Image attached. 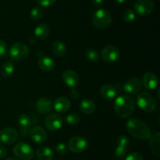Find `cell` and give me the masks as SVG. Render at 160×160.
<instances>
[{"label":"cell","mask_w":160,"mask_h":160,"mask_svg":"<svg viewBox=\"0 0 160 160\" xmlns=\"http://www.w3.org/2000/svg\"><path fill=\"white\" fill-rule=\"evenodd\" d=\"M127 130L132 136L138 140H148L151 136V130L146 122L138 118L130 119L127 122Z\"/></svg>","instance_id":"cell-1"},{"label":"cell","mask_w":160,"mask_h":160,"mask_svg":"<svg viewBox=\"0 0 160 160\" xmlns=\"http://www.w3.org/2000/svg\"><path fill=\"white\" fill-rule=\"evenodd\" d=\"M135 109V102L134 99L128 95L119 96L115 100L114 103V111L121 119H126L129 117Z\"/></svg>","instance_id":"cell-2"},{"label":"cell","mask_w":160,"mask_h":160,"mask_svg":"<svg viewBox=\"0 0 160 160\" xmlns=\"http://www.w3.org/2000/svg\"><path fill=\"white\" fill-rule=\"evenodd\" d=\"M112 22L110 13L104 9H99L95 11L92 17V24L98 29H103L109 26Z\"/></svg>","instance_id":"cell-3"},{"label":"cell","mask_w":160,"mask_h":160,"mask_svg":"<svg viewBox=\"0 0 160 160\" xmlns=\"http://www.w3.org/2000/svg\"><path fill=\"white\" fill-rule=\"evenodd\" d=\"M29 48L23 42H15L11 45L9 50V57L12 61H20L28 57L29 55Z\"/></svg>","instance_id":"cell-4"},{"label":"cell","mask_w":160,"mask_h":160,"mask_svg":"<svg viewBox=\"0 0 160 160\" xmlns=\"http://www.w3.org/2000/svg\"><path fill=\"white\" fill-rule=\"evenodd\" d=\"M137 104L145 112H152L156 108V101L154 97L146 92L141 93L137 97Z\"/></svg>","instance_id":"cell-5"},{"label":"cell","mask_w":160,"mask_h":160,"mask_svg":"<svg viewBox=\"0 0 160 160\" xmlns=\"http://www.w3.org/2000/svg\"><path fill=\"white\" fill-rule=\"evenodd\" d=\"M13 153L21 160H31L34 158V152L32 147L28 143L20 141L13 147Z\"/></svg>","instance_id":"cell-6"},{"label":"cell","mask_w":160,"mask_h":160,"mask_svg":"<svg viewBox=\"0 0 160 160\" xmlns=\"http://www.w3.org/2000/svg\"><path fill=\"white\" fill-rule=\"evenodd\" d=\"M154 3L152 0H138L134 4V10L142 17H146L154 10Z\"/></svg>","instance_id":"cell-7"},{"label":"cell","mask_w":160,"mask_h":160,"mask_svg":"<svg viewBox=\"0 0 160 160\" xmlns=\"http://www.w3.org/2000/svg\"><path fill=\"white\" fill-rule=\"evenodd\" d=\"M88 141L81 136H75L70 139L68 147L70 152L73 153H80L84 152L88 147Z\"/></svg>","instance_id":"cell-8"},{"label":"cell","mask_w":160,"mask_h":160,"mask_svg":"<svg viewBox=\"0 0 160 160\" xmlns=\"http://www.w3.org/2000/svg\"><path fill=\"white\" fill-rule=\"evenodd\" d=\"M101 56L106 62L113 63L118 61L120 56V53L116 46L108 45L102 50Z\"/></svg>","instance_id":"cell-9"},{"label":"cell","mask_w":160,"mask_h":160,"mask_svg":"<svg viewBox=\"0 0 160 160\" xmlns=\"http://www.w3.org/2000/svg\"><path fill=\"white\" fill-rule=\"evenodd\" d=\"M63 119L59 114H50L45 118V125L50 131H57L62 127Z\"/></svg>","instance_id":"cell-10"},{"label":"cell","mask_w":160,"mask_h":160,"mask_svg":"<svg viewBox=\"0 0 160 160\" xmlns=\"http://www.w3.org/2000/svg\"><path fill=\"white\" fill-rule=\"evenodd\" d=\"M18 139V133L11 127H6L0 131V141L3 144H12Z\"/></svg>","instance_id":"cell-11"},{"label":"cell","mask_w":160,"mask_h":160,"mask_svg":"<svg viewBox=\"0 0 160 160\" xmlns=\"http://www.w3.org/2000/svg\"><path fill=\"white\" fill-rule=\"evenodd\" d=\"M142 80L138 78H132L125 82L123 86V89L125 92L130 94L138 93L142 89Z\"/></svg>","instance_id":"cell-12"},{"label":"cell","mask_w":160,"mask_h":160,"mask_svg":"<svg viewBox=\"0 0 160 160\" xmlns=\"http://www.w3.org/2000/svg\"><path fill=\"white\" fill-rule=\"evenodd\" d=\"M62 80L67 86L75 88L80 83V77L76 72L71 69H67L62 73Z\"/></svg>","instance_id":"cell-13"},{"label":"cell","mask_w":160,"mask_h":160,"mask_svg":"<svg viewBox=\"0 0 160 160\" xmlns=\"http://www.w3.org/2000/svg\"><path fill=\"white\" fill-rule=\"evenodd\" d=\"M30 137L37 144H42L47 140L46 131L41 126H34L28 131Z\"/></svg>","instance_id":"cell-14"},{"label":"cell","mask_w":160,"mask_h":160,"mask_svg":"<svg viewBox=\"0 0 160 160\" xmlns=\"http://www.w3.org/2000/svg\"><path fill=\"white\" fill-rule=\"evenodd\" d=\"M70 107H71L70 100L66 97H57L52 103V108L59 113L67 112L70 110Z\"/></svg>","instance_id":"cell-15"},{"label":"cell","mask_w":160,"mask_h":160,"mask_svg":"<svg viewBox=\"0 0 160 160\" xmlns=\"http://www.w3.org/2000/svg\"><path fill=\"white\" fill-rule=\"evenodd\" d=\"M36 109L41 114H48L52 110V102L48 97H41L36 102Z\"/></svg>","instance_id":"cell-16"},{"label":"cell","mask_w":160,"mask_h":160,"mask_svg":"<svg viewBox=\"0 0 160 160\" xmlns=\"http://www.w3.org/2000/svg\"><path fill=\"white\" fill-rule=\"evenodd\" d=\"M142 85L148 89H154L159 85V78L153 72H146L143 75Z\"/></svg>","instance_id":"cell-17"},{"label":"cell","mask_w":160,"mask_h":160,"mask_svg":"<svg viewBox=\"0 0 160 160\" xmlns=\"http://www.w3.org/2000/svg\"><path fill=\"white\" fill-rule=\"evenodd\" d=\"M149 139L150 150L152 153L159 158L160 155V133H156L151 135Z\"/></svg>","instance_id":"cell-18"},{"label":"cell","mask_w":160,"mask_h":160,"mask_svg":"<svg viewBox=\"0 0 160 160\" xmlns=\"http://www.w3.org/2000/svg\"><path fill=\"white\" fill-rule=\"evenodd\" d=\"M55 61L50 56H44L38 60V67L43 72H51L54 69Z\"/></svg>","instance_id":"cell-19"},{"label":"cell","mask_w":160,"mask_h":160,"mask_svg":"<svg viewBox=\"0 0 160 160\" xmlns=\"http://www.w3.org/2000/svg\"><path fill=\"white\" fill-rule=\"evenodd\" d=\"M34 35L38 39L43 40L47 39L50 35V28L46 24H40L34 28Z\"/></svg>","instance_id":"cell-20"},{"label":"cell","mask_w":160,"mask_h":160,"mask_svg":"<svg viewBox=\"0 0 160 160\" xmlns=\"http://www.w3.org/2000/svg\"><path fill=\"white\" fill-rule=\"evenodd\" d=\"M35 154L38 160H52L54 158V152L48 147H39Z\"/></svg>","instance_id":"cell-21"},{"label":"cell","mask_w":160,"mask_h":160,"mask_svg":"<svg viewBox=\"0 0 160 160\" xmlns=\"http://www.w3.org/2000/svg\"><path fill=\"white\" fill-rule=\"evenodd\" d=\"M17 121H18L19 125L20 127V131H21L22 134L24 136L28 134L27 133H28V130L31 125V120L29 116L26 114H21L18 117Z\"/></svg>","instance_id":"cell-22"},{"label":"cell","mask_w":160,"mask_h":160,"mask_svg":"<svg viewBox=\"0 0 160 160\" xmlns=\"http://www.w3.org/2000/svg\"><path fill=\"white\" fill-rule=\"evenodd\" d=\"M100 94L103 99L111 100L117 96V89L112 85H104L100 89Z\"/></svg>","instance_id":"cell-23"},{"label":"cell","mask_w":160,"mask_h":160,"mask_svg":"<svg viewBox=\"0 0 160 160\" xmlns=\"http://www.w3.org/2000/svg\"><path fill=\"white\" fill-rule=\"evenodd\" d=\"M52 53L57 56H64L67 53V47L62 41H55L52 45Z\"/></svg>","instance_id":"cell-24"},{"label":"cell","mask_w":160,"mask_h":160,"mask_svg":"<svg viewBox=\"0 0 160 160\" xmlns=\"http://www.w3.org/2000/svg\"><path fill=\"white\" fill-rule=\"evenodd\" d=\"M79 108L81 111H82L84 114H92L95 111V104L94 103L93 100L90 99H84L81 102L79 105Z\"/></svg>","instance_id":"cell-25"},{"label":"cell","mask_w":160,"mask_h":160,"mask_svg":"<svg viewBox=\"0 0 160 160\" xmlns=\"http://www.w3.org/2000/svg\"><path fill=\"white\" fill-rule=\"evenodd\" d=\"M15 71V66L13 63L8 61V62L4 63L0 67V74L4 78H9L13 74Z\"/></svg>","instance_id":"cell-26"},{"label":"cell","mask_w":160,"mask_h":160,"mask_svg":"<svg viewBox=\"0 0 160 160\" xmlns=\"http://www.w3.org/2000/svg\"><path fill=\"white\" fill-rule=\"evenodd\" d=\"M85 56L90 61L96 62L99 59V54L98 52L94 48H89L85 51Z\"/></svg>","instance_id":"cell-27"},{"label":"cell","mask_w":160,"mask_h":160,"mask_svg":"<svg viewBox=\"0 0 160 160\" xmlns=\"http://www.w3.org/2000/svg\"><path fill=\"white\" fill-rule=\"evenodd\" d=\"M65 121L69 125H78L81 122V117L77 113H70L65 118Z\"/></svg>","instance_id":"cell-28"},{"label":"cell","mask_w":160,"mask_h":160,"mask_svg":"<svg viewBox=\"0 0 160 160\" xmlns=\"http://www.w3.org/2000/svg\"><path fill=\"white\" fill-rule=\"evenodd\" d=\"M44 14L43 9L39 6H36V7L33 8L31 11V18L33 20H39L42 18Z\"/></svg>","instance_id":"cell-29"},{"label":"cell","mask_w":160,"mask_h":160,"mask_svg":"<svg viewBox=\"0 0 160 160\" xmlns=\"http://www.w3.org/2000/svg\"><path fill=\"white\" fill-rule=\"evenodd\" d=\"M123 19L127 23L134 21V19H135V13H134V10L131 9H127L123 13Z\"/></svg>","instance_id":"cell-30"},{"label":"cell","mask_w":160,"mask_h":160,"mask_svg":"<svg viewBox=\"0 0 160 160\" xmlns=\"http://www.w3.org/2000/svg\"><path fill=\"white\" fill-rule=\"evenodd\" d=\"M128 153V147H123V146L117 145L115 149V155L118 158H123Z\"/></svg>","instance_id":"cell-31"},{"label":"cell","mask_w":160,"mask_h":160,"mask_svg":"<svg viewBox=\"0 0 160 160\" xmlns=\"http://www.w3.org/2000/svg\"><path fill=\"white\" fill-rule=\"evenodd\" d=\"M129 138L126 135H120L117 140V145L123 146V147H128L129 144Z\"/></svg>","instance_id":"cell-32"},{"label":"cell","mask_w":160,"mask_h":160,"mask_svg":"<svg viewBox=\"0 0 160 160\" xmlns=\"http://www.w3.org/2000/svg\"><path fill=\"white\" fill-rule=\"evenodd\" d=\"M8 47L6 42L2 39H0V58L5 57L7 53Z\"/></svg>","instance_id":"cell-33"},{"label":"cell","mask_w":160,"mask_h":160,"mask_svg":"<svg viewBox=\"0 0 160 160\" xmlns=\"http://www.w3.org/2000/svg\"><path fill=\"white\" fill-rule=\"evenodd\" d=\"M36 2L42 7H49L56 3V0H36Z\"/></svg>","instance_id":"cell-34"},{"label":"cell","mask_w":160,"mask_h":160,"mask_svg":"<svg viewBox=\"0 0 160 160\" xmlns=\"http://www.w3.org/2000/svg\"><path fill=\"white\" fill-rule=\"evenodd\" d=\"M125 160H144V158L142 154L138 153V152H133V153L128 155Z\"/></svg>","instance_id":"cell-35"},{"label":"cell","mask_w":160,"mask_h":160,"mask_svg":"<svg viewBox=\"0 0 160 160\" xmlns=\"http://www.w3.org/2000/svg\"><path fill=\"white\" fill-rule=\"evenodd\" d=\"M56 150L60 155H64V154H66L67 152V147L63 143H59L56 146Z\"/></svg>","instance_id":"cell-36"},{"label":"cell","mask_w":160,"mask_h":160,"mask_svg":"<svg viewBox=\"0 0 160 160\" xmlns=\"http://www.w3.org/2000/svg\"><path fill=\"white\" fill-rule=\"evenodd\" d=\"M7 154V151L5 146L3 144H0V158H3L6 156Z\"/></svg>","instance_id":"cell-37"},{"label":"cell","mask_w":160,"mask_h":160,"mask_svg":"<svg viewBox=\"0 0 160 160\" xmlns=\"http://www.w3.org/2000/svg\"><path fill=\"white\" fill-rule=\"evenodd\" d=\"M93 6L96 8H100L104 3V0H92Z\"/></svg>","instance_id":"cell-38"},{"label":"cell","mask_w":160,"mask_h":160,"mask_svg":"<svg viewBox=\"0 0 160 160\" xmlns=\"http://www.w3.org/2000/svg\"><path fill=\"white\" fill-rule=\"evenodd\" d=\"M78 96H79V93H78V91H77L74 88H73V90L70 92V97L73 99H74V100H76L78 97Z\"/></svg>","instance_id":"cell-39"},{"label":"cell","mask_w":160,"mask_h":160,"mask_svg":"<svg viewBox=\"0 0 160 160\" xmlns=\"http://www.w3.org/2000/svg\"><path fill=\"white\" fill-rule=\"evenodd\" d=\"M115 1H116V3H119V4H122V3H125V1H126V0H115Z\"/></svg>","instance_id":"cell-40"},{"label":"cell","mask_w":160,"mask_h":160,"mask_svg":"<svg viewBox=\"0 0 160 160\" xmlns=\"http://www.w3.org/2000/svg\"><path fill=\"white\" fill-rule=\"evenodd\" d=\"M6 160H17V159L16 158H14V157L10 156V157H8L7 158H6Z\"/></svg>","instance_id":"cell-41"}]
</instances>
